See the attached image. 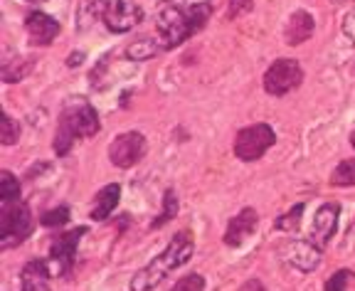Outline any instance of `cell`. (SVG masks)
I'll use <instances>...</instances> for the list:
<instances>
[{"instance_id": "cell-33", "label": "cell", "mask_w": 355, "mask_h": 291, "mask_svg": "<svg viewBox=\"0 0 355 291\" xmlns=\"http://www.w3.org/2000/svg\"><path fill=\"white\" fill-rule=\"evenodd\" d=\"M350 143H353V148H355V131L350 134Z\"/></svg>"}, {"instance_id": "cell-23", "label": "cell", "mask_w": 355, "mask_h": 291, "mask_svg": "<svg viewBox=\"0 0 355 291\" xmlns=\"http://www.w3.org/2000/svg\"><path fill=\"white\" fill-rule=\"evenodd\" d=\"M304 210H306V205L304 202H299V205H294L288 213H284L282 218L274 222V227L277 230H282V232H296L301 227V218H304Z\"/></svg>"}, {"instance_id": "cell-15", "label": "cell", "mask_w": 355, "mask_h": 291, "mask_svg": "<svg viewBox=\"0 0 355 291\" xmlns=\"http://www.w3.org/2000/svg\"><path fill=\"white\" fill-rule=\"evenodd\" d=\"M50 276H52L50 262L47 259H33L20 272L22 291H50Z\"/></svg>"}, {"instance_id": "cell-2", "label": "cell", "mask_w": 355, "mask_h": 291, "mask_svg": "<svg viewBox=\"0 0 355 291\" xmlns=\"http://www.w3.org/2000/svg\"><path fill=\"white\" fill-rule=\"evenodd\" d=\"M99 131H101V121L96 109L87 99H69L60 114V123H57L52 148L62 158L72 151V146L77 139H89V136H96Z\"/></svg>"}, {"instance_id": "cell-11", "label": "cell", "mask_w": 355, "mask_h": 291, "mask_svg": "<svg viewBox=\"0 0 355 291\" xmlns=\"http://www.w3.org/2000/svg\"><path fill=\"white\" fill-rule=\"evenodd\" d=\"M282 257L288 267L299 269L304 274L313 272L321 267V249L316 245H311V240H291L284 245Z\"/></svg>"}, {"instance_id": "cell-29", "label": "cell", "mask_w": 355, "mask_h": 291, "mask_svg": "<svg viewBox=\"0 0 355 291\" xmlns=\"http://www.w3.org/2000/svg\"><path fill=\"white\" fill-rule=\"evenodd\" d=\"M254 0H227V20H237L239 15L250 12Z\"/></svg>"}, {"instance_id": "cell-22", "label": "cell", "mask_w": 355, "mask_h": 291, "mask_svg": "<svg viewBox=\"0 0 355 291\" xmlns=\"http://www.w3.org/2000/svg\"><path fill=\"white\" fill-rule=\"evenodd\" d=\"M188 17H190V25H193V33H200L207 25V20L212 17V3L210 0H202V3L188 6Z\"/></svg>"}, {"instance_id": "cell-6", "label": "cell", "mask_w": 355, "mask_h": 291, "mask_svg": "<svg viewBox=\"0 0 355 291\" xmlns=\"http://www.w3.org/2000/svg\"><path fill=\"white\" fill-rule=\"evenodd\" d=\"M301 82H304V69L291 57H279L264 72V91L272 96H286L288 91L299 89Z\"/></svg>"}, {"instance_id": "cell-26", "label": "cell", "mask_w": 355, "mask_h": 291, "mask_svg": "<svg viewBox=\"0 0 355 291\" xmlns=\"http://www.w3.org/2000/svg\"><path fill=\"white\" fill-rule=\"evenodd\" d=\"M353 281H355V274L350 272V269H338V272L326 281L323 289L326 291H348V286L353 284Z\"/></svg>"}, {"instance_id": "cell-17", "label": "cell", "mask_w": 355, "mask_h": 291, "mask_svg": "<svg viewBox=\"0 0 355 291\" xmlns=\"http://www.w3.org/2000/svg\"><path fill=\"white\" fill-rule=\"evenodd\" d=\"M111 0H82L77 8V25L79 30H87L92 23H96V20H104V12L106 8H109Z\"/></svg>"}, {"instance_id": "cell-8", "label": "cell", "mask_w": 355, "mask_h": 291, "mask_svg": "<svg viewBox=\"0 0 355 291\" xmlns=\"http://www.w3.org/2000/svg\"><path fill=\"white\" fill-rule=\"evenodd\" d=\"M82 235H87V227H77V230H69L64 235L55 237L50 247V269L52 274H67L74 264V254H77V247Z\"/></svg>"}, {"instance_id": "cell-5", "label": "cell", "mask_w": 355, "mask_h": 291, "mask_svg": "<svg viewBox=\"0 0 355 291\" xmlns=\"http://www.w3.org/2000/svg\"><path fill=\"white\" fill-rule=\"evenodd\" d=\"M274 143H277V134L269 123H252V126H244L234 139V156L244 163L259 161Z\"/></svg>"}, {"instance_id": "cell-31", "label": "cell", "mask_w": 355, "mask_h": 291, "mask_svg": "<svg viewBox=\"0 0 355 291\" xmlns=\"http://www.w3.org/2000/svg\"><path fill=\"white\" fill-rule=\"evenodd\" d=\"M239 291H266V289H264V284H261V281L252 279V281H247V284H244Z\"/></svg>"}, {"instance_id": "cell-16", "label": "cell", "mask_w": 355, "mask_h": 291, "mask_svg": "<svg viewBox=\"0 0 355 291\" xmlns=\"http://www.w3.org/2000/svg\"><path fill=\"white\" fill-rule=\"evenodd\" d=\"M119 200H121V185H119V183L104 185V188L96 193V202H94V207H92L89 218L94 220V222H101V220H106L111 213H114V210H116Z\"/></svg>"}, {"instance_id": "cell-10", "label": "cell", "mask_w": 355, "mask_h": 291, "mask_svg": "<svg viewBox=\"0 0 355 291\" xmlns=\"http://www.w3.org/2000/svg\"><path fill=\"white\" fill-rule=\"evenodd\" d=\"M338 218H340V205H336V202H326V205H321L316 210L309 240H311V245H316L321 252L331 245L333 235L338 230Z\"/></svg>"}, {"instance_id": "cell-32", "label": "cell", "mask_w": 355, "mask_h": 291, "mask_svg": "<svg viewBox=\"0 0 355 291\" xmlns=\"http://www.w3.org/2000/svg\"><path fill=\"white\" fill-rule=\"evenodd\" d=\"M79 62H82V55H72V57H69V64H72V67H74V64H79Z\"/></svg>"}, {"instance_id": "cell-13", "label": "cell", "mask_w": 355, "mask_h": 291, "mask_svg": "<svg viewBox=\"0 0 355 291\" xmlns=\"http://www.w3.org/2000/svg\"><path fill=\"white\" fill-rule=\"evenodd\" d=\"M25 30H28L33 45L47 47V45H52V39L60 35L62 25L57 23L52 15H47V12L35 10V12H28V17H25Z\"/></svg>"}, {"instance_id": "cell-18", "label": "cell", "mask_w": 355, "mask_h": 291, "mask_svg": "<svg viewBox=\"0 0 355 291\" xmlns=\"http://www.w3.org/2000/svg\"><path fill=\"white\" fill-rule=\"evenodd\" d=\"M33 69V60L30 57H12V60L3 62V82L6 85H15L28 77Z\"/></svg>"}, {"instance_id": "cell-30", "label": "cell", "mask_w": 355, "mask_h": 291, "mask_svg": "<svg viewBox=\"0 0 355 291\" xmlns=\"http://www.w3.org/2000/svg\"><path fill=\"white\" fill-rule=\"evenodd\" d=\"M343 35L355 45V8L350 12H345V17H343Z\"/></svg>"}, {"instance_id": "cell-34", "label": "cell", "mask_w": 355, "mask_h": 291, "mask_svg": "<svg viewBox=\"0 0 355 291\" xmlns=\"http://www.w3.org/2000/svg\"><path fill=\"white\" fill-rule=\"evenodd\" d=\"M28 3H44V0H28Z\"/></svg>"}, {"instance_id": "cell-28", "label": "cell", "mask_w": 355, "mask_h": 291, "mask_svg": "<svg viewBox=\"0 0 355 291\" xmlns=\"http://www.w3.org/2000/svg\"><path fill=\"white\" fill-rule=\"evenodd\" d=\"M171 291H205V276L202 274H188L183 279H178Z\"/></svg>"}, {"instance_id": "cell-12", "label": "cell", "mask_w": 355, "mask_h": 291, "mask_svg": "<svg viewBox=\"0 0 355 291\" xmlns=\"http://www.w3.org/2000/svg\"><path fill=\"white\" fill-rule=\"evenodd\" d=\"M259 227V215H257L254 207H244L230 220L227 230H225V245L227 247H239L250 240L252 235Z\"/></svg>"}, {"instance_id": "cell-7", "label": "cell", "mask_w": 355, "mask_h": 291, "mask_svg": "<svg viewBox=\"0 0 355 291\" xmlns=\"http://www.w3.org/2000/svg\"><path fill=\"white\" fill-rule=\"evenodd\" d=\"M146 136L141 131H126V134L116 136L109 146V161L116 166V168H131L141 158L146 156Z\"/></svg>"}, {"instance_id": "cell-21", "label": "cell", "mask_w": 355, "mask_h": 291, "mask_svg": "<svg viewBox=\"0 0 355 291\" xmlns=\"http://www.w3.org/2000/svg\"><path fill=\"white\" fill-rule=\"evenodd\" d=\"M331 185H336V188H350V185H355V158H345L343 163H338L333 168Z\"/></svg>"}, {"instance_id": "cell-14", "label": "cell", "mask_w": 355, "mask_h": 291, "mask_svg": "<svg viewBox=\"0 0 355 291\" xmlns=\"http://www.w3.org/2000/svg\"><path fill=\"white\" fill-rule=\"evenodd\" d=\"M313 30H316L313 15H311L309 10H294L288 15L286 28H284V42H286L288 47L304 45L306 39L313 35Z\"/></svg>"}, {"instance_id": "cell-20", "label": "cell", "mask_w": 355, "mask_h": 291, "mask_svg": "<svg viewBox=\"0 0 355 291\" xmlns=\"http://www.w3.org/2000/svg\"><path fill=\"white\" fill-rule=\"evenodd\" d=\"M178 215V195L173 188H168L166 195H163V210L158 213V218L150 222V230H161L163 224H168Z\"/></svg>"}, {"instance_id": "cell-25", "label": "cell", "mask_w": 355, "mask_h": 291, "mask_svg": "<svg viewBox=\"0 0 355 291\" xmlns=\"http://www.w3.org/2000/svg\"><path fill=\"white\" fill-rule=\"evenodd\" d=\"M0 136H3V146H12L20 139V126L10 114H3V121H0Z\"/></svg>"}, {"instance_id": "cell-27", "label": "cell", "mask_w": 355, "mask_h": 291, "mask_svg": "<svg viewBox=\"0 0 355 291\" xmlns=\"http://www.w3.org/2000/svg\"><path fill=\"white\" fill-rule=\"evenodd\" d=\"M40 222H42L44 227H62V224L69 222V207L60 205V207H55V210H47V213L40 218Z\"/></svg>"}, {"instance_id": "cell-24", "label": "cell", "mask_w": 355, "mask_h": 291, "mask_svg": "<svg viewBox=\"0 0 355 291\" xmlns=\"http://www.w3.org/2000/svg\"><path fill=\"white\" fill-rule=\"evenodd\" d=\"M20 200V183L10 170L0 173V202H15Z\"/></svg>"}, {"instance_id": "cell-19", "label": "cell", "mask_w": 355, "mask_h": 291, "mask_svg": "<svg viewBox=\"0 0 355 291\" xmlns=\"http://www.w3.org/2000/svg\"><path fill=\"white\" fill-rule=\"evenodd\" d=\"M163 50H166V47L158 45L155 39L141 37V39H136V42H131V45L126 47V57L131 62H146V60H150V57L158 55V52H163Z\"/></svg>"}, {"instance_id": "cell-9", "label": "cell", "mask_w": 355, "mask_h": 291, "mask_svg": "<svg viewBox=\"0 0 355 291\" xmlns=\"http://www.w3.org/2000/svg\"><path fill=\"white\" fill-rule=\"evenodd\" d=\"M144 15H146L144 8L131 3V0H111L104 12V25L111 33L121 35L144 23Z\"/></svg>"}, {"instance_id": "cell-3", "label": "cell", "mask_w": 355, "mask_h": 291, "mask_svg": "<svg viewBox=\"0 0 355 291\" xmlns=\"http://www.w3.org/2000/svg\"><path fill=\"white\" fill-rule=\"evenodd\" d=\"M35 220L28 202H0V247L10 249L33 235Z\"/></svg>"}, {"instance_id": "cell-4", "label": "cell", "mask_w": 355, "mask_h": 291, "mask_svg": "<svg viewBox=\"0 0 355 291\" xmlns=\"http://www.w3.org/2000/svg\"><path fill=\"white\" fill-rule=\"evenodd\" d=\"M155 30H158V37H161V45L166 50H173V47L183 45L185 39L193 33V25H190L188 17V8L180 6H166L158 17H155Z\"/></svg>"}, {"instance_id": "cell-1", "label": "cell", "mask_w": 355, "mask_h": 291, "mask_svg": "<svg viewBox=\"0 0 355 291\" xmlns=\"http://www.w3.org/2000/svg\"><path fill=\"white\" fill-rule=\"evenodd\" d=\"M193 252H195L193 235H190L188 230L178 232L158 257H153L146 267H141L139 272L133 274L128 289L131 291H153L155 286L171 274V272H175V269H180L183 264H188L190 257H193Z\"/></svg>"}]
</instances>
